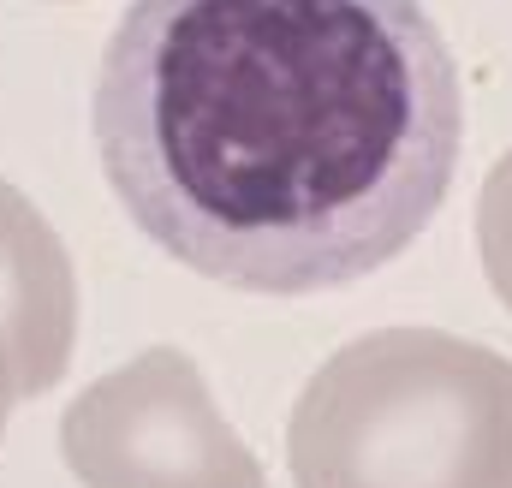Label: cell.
I'll return each instance as SVG.
<instances>
[{
    "instance_id": "1",
    "label": "cell",
    "mask_w": 512,
    "mask_h": 488,
    "mask_svg": "<svg viewBox=\"0 0 512 488\" xmlns=\"http://www.w3.org/2000/svg\"><path fill=\"white\" fill-rule=\"evenodd\" d=\"M90 131L161 256L310 298L423 239L459 173L465 84L423 0H131Z\"/></svg>"
},
{
    "instance_id": "2",
    "label": "cell",
    "mask_w": 512,
    "mask_h": 488,
    "mask_svg": "<svg viewBox=\"0 0 512 488\" xmlns=\"http://www.w3.org/2000/svg\"><path fill=\"white\" fill-rule=\"evenodd\" d=\"M292 488H512V358L447 328H376L286 423Z\"/></svg>"
},
{
    "instance_id": "3",
    "label": "cell",
    "mask_w": 512,
    "mask_h": 488,
    "mask_svg": "<svg viewBox=\"0 0 512 488\" xmlns=\"http://www.w3.org/2000/svg\"><path fill=\"white\" fill-rule=\"evenodd\" d=\"M60 459L78 488H268L179 346H149L96 375L60 417Z\"/></svg>"
},
{
    "instance_id": "4",
    "label": "cell",
    "mask_w": 512,
    "mask_h": 488,
    "mask_svg": "<svg viewBox=\"0 0 512 488\" xmlns=\"http://www.w3.org/2000/svg\"><path fill=\"white\" fill-rule=\"evenodd\" d=\"M0 334L18 358L24 399L60 387L78 346V274L48 215L0 179Z\"/></svg>"
},
{
    "instance_id": "5",
    "label": "cell",
    "mask_w": 512,
    "mask_h": 488,
    "mask_svg": "<svg viewBox=\"0 0 512 488\" xmlns=\"http://www.w3.org/2000/svg\"><path fill=\"white\" fill-rule=\"evenodd\" d=\"M477 256H483L489 292L512 316V149L489 167V179L477 191Z\"/></svg>"
},
{
    "instance_id": "6",
    "label": "cell",
    "mask_w": 512,
    "mask_h": 488,
    "mask_svg": "<svg viewBox=\"0 0 512 488\" xmlns=\"http://www.w3.org/2000/svg\"><path fill=\"white\" fill-rule=\"evenodd\" d=\"M18 399H24V375H18V358H12V346L0 334V441H6V423L18 411Z\"/></svg>"
}]
</instances>
